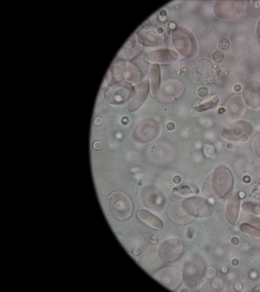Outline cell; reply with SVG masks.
Here are the masks:
<instances>
[{"label":"cell","instance_id":"cell-5","mask_svg":"<svg viewBox=\"0 0 260 292\" xmlns=\"http://www.w3.org/2000/svg\"><path fill=\"white\" fill-rule=\"evenodd\" d=\"M253 128L249 122L245 121H238L232 122L230 124L225 126L221 131L222 137L226 139L232 141H239L242 140L245 142L249 139V136L252 132Z\"/></svg>","mask_w":260,"mask_h":292},{"label":"cell","instance_id":"cell-14","mask_svg":"<svg viewBox=\"0 0 260 292\" xmlns=\"http://www.w3.org/2000/svg\"><path fill=\"white\" fill-rule=\"evenodd\" d=\"M137 215L139 219H141L143 222L146 223L153 228L157 230H162L163 228V223L160 220L158 217H156L154 215L146 209H139L137 212Z\"/></svg>","mask_w":260,"mask_h":292},{"label":"cell","instance_id":"cell-27","mask_svg":"<svg viewBox=\"0 0 260 292\" xmlns=\"http://www.w3.org/2000/svg\"><path fill=\"white\" fill-rule=\"evenodd\" d=\"M235 89H236V91H240V89H241V87H238V86H236V87H235Z\"/></svg>","mask_w":260,"mask_h":292},{"label":"cell","instance_id":"cell-24","mask_svg":"<svg viewBox=\"0 0 260 292\" xmlns=\"http://www.w3.org/2000/svg\"><path fill=\"white\" fill-rule=\"evenodd\" d=\"M257 38H258V40H259L260 42V21L259 22H258V24H257Z\"/></svg>","mask_w":260,"mask_h":292},{"label":"cell","instance_id":"cell-21","mask_svg":"<svg viewBox=\"0 0 260 292\" xmlns=\"http://www.w3.org/2000/svg\"><path fill=\"white\" fill-rule=\"evenodd\" d=\"M213 58H214L215 61H216V62H222L223 59H224V56H223V54H222V52L217 51V52H215V54H214Z\"/></svg>","mask_w":260,"mask_h":292},{"label":"cell","instance_id":"cell-9","mask_svg":"<svg viewBox=\"0 0 260 292\" xmlns=\"http://www.w3.org/2000/svg\"><path fill=\"white\" fill-rule=\"evenodd\" d=\"M148 87H149V82L147 80H145L134 87L129 99V112L132 113V112L136 111L141 106L143 101L146 100V96L148 94Z\"/></svg>","mask_w":260,"mask_h":292},{"label":"cell","instance_id":"cell-1","mask_svg":"<svg viewBox=\"0 0 260 292\" xmlns=\"http://www.w3.org/2000/svg\"><path fill=\"white\" fill-rule=\"evenodd\" d=\"M233 185L234 177L229 168L219 167L205 179L202 192L208 198H222L230 193Z\"/></svg>","mask_w":260,"mask_h":292},{"label":"cell","instance_id":"cell-2","mask_svg":"<svg viewBox=\"0 0 260 292\" xmlns=\"http://www.w3.org/2000/svg\"><path fill=\"white\" fill-rule=\"evenodd\" d=\"M108 213L117 219L127 218L132 213V202L128 196L122 192H114L107 199Z\"/></svg>","mask_w":260,"mask_h":292},{"label":"cell","instance_id":"cell-13","mask_svg":"<svg viewBox=\"0 0 260 292\" xmlns=\"http://www.w3.org/2000/svg\"><path fill=\"white\" fill-rule=\"evenodd\" d=\"M138 38L141 44L146 46L159 45L163 42V35H159L157 33H153V32L144 31V30H140L138 33Z\"/></svg>","mask_w":260,"mask_h":292},{"label":"cell","instance_id":"cell-17","mask_svg":"<svg viewBox=\"0 0 260 292\" xmlns=\"http://www.w3.org/2000/svg\"><path fill=\"white\" fill-rule=\"evenodd\" d=\"M240 230L242 231V233H245L247 235L255 238L257 240H260V229H257L255 226L244 223L240 226Z\"/></svg>","mask_w":260,"mask_h":292},{"label":"cell","instance_id":"cell-3","mask_svg":"<svg viewBox=\"0 0 260 292\" xmlns=\"http://www.w3.org/2000/svg\"><path fill=\"white\" fill-rule=\"evenodd\" d=\"M172 42L177 50L183 56L189 57L194 56L197 51V43L191 32L184 28H177L172 34Z\"/></svg>","mask_w":260,"mask_h":292},{"label":"cell","instance_id":"cell-12","mask_svg":"<svg viewBox=\"0 0 260 292\" xmlns=\"http://www.w3.org/2000/svg\"><path fill=\"white\" fill-rule=\"evenodd\" d=\"M178 58L177 53L170 49H159L150 52L146 56V59L153 63H172Z\"/></svg>","mask_w":260,"mask_h":292},{"label":"cell","instance_id":"cell-15","mask_svg":"<svg viewBox=\"0 0 260 292\" xmlns=\"http://www.w3.org/2000/svg\"><path fill=\"white\" fill-rule=\"evenodd\" d=\"M149 83L151 86V93L153 96H155L160 88L161 83V69L159 64L154 63L151 67L150 70Z\"/></svg>","mask_w":260,"mask_h":292},{"label":"cell","instance_id":"cell-26","mask_svg":"<svg viewBox=\"0 0 260 292\" xmlns=\"http://www.w3.org/2000/svg\"><path fill=\"white\" fill-rule=\"evenodd\" d=\"M180 178L179 177H177V179H176V178H174V182H177V183H178V182H180Z\"/></svg>","mask_w":260,"mask_h":292},{"label":"cell","instance_id":"cell-6","mask_svg":"<svg viewBox=\"0 0 260 292\" xmlns=\"http://www.w3.org/2000/svg\"><path fill=\"white\" fill-rule=\"evenodd\" d=\"M132 92V84L128 82L116 83L108 89L105 93V98L111 104H121L130 97Z\"/></svg>","mask_w":260,"mask_h":292},{"label":"cell","instance_id":"cell-10","mask_svg":"<svg viewBox=\"0 0 260 292\" xmlns=\"http://www.w3.org/2000/svg\"><path fill=\"white\" fill-rule=\"evenodd\" d=\"M240 208V196L238 192L229 193L225 202V217L231 225H236Z\"/></svg>","mask_w":260,"mask_h":292},{"label":"cell","instance_id":"cell-7","mask_svg":"<svg viewBox=\"0 0 260 292\" xmlns=\"http://www.w3.org/2000/svg\"><path fill=\"white\" fill-rule=\"evenodd\" d=\"M243 7L242 1H217L215 2L214 10L217 17L222 20H231L240 14Z\"/></svg>","mask_w":260,"mask_h":292},{"label":"cell","instance_id":"cell-4","mask_svg":"<svg viewBox=\"0 0 260 292\" xmlns=\"http://www.w3.org/2000/svg\"><path fill=\"white\" fill-rule=\"evenodd\" d=\"M185 213L191 217H206L214 213V207L206 199L195 197L181 201Z\"/></svg>","mask_w":260,"mask_h":292},{"label":"cell","instance_id":"cell-11","mask_svg":"<svg viewBox=\"0 0 260 292\" xmlns=\"http://www.w3.org/2000/svg\"><path fill=\"white\" fill-rule=\"evenodd\" d=\"M243 100L250 108L260 107V83L256 80L250 81L245 85L243 92Z\"/></svg>","mask_w":260,"mask_h":292},{"label":"cell","instance_id":"cell-8","mask_svg":"<svg viewBox=\"0 0 260 292\" xmlns=\"http://www.w3.org/2000/svg\"><path fill=\"white\" fill-rule=\"evenodd\" d=\"M184 250V246L180 240H171L163 244L160 249V258L163 261H173L180 256Z\"/></svg>","mask_w":260,"mask_h":292},{"label":"cell","instance_id":"cell-18","mask_svg":"<svg viewBox=\"0 0 260 292\" xmlns=\"http://www.w3.org/2000/svg\"><path fill=\"white\" fill-rule=\"evenodd\" d=\"M243 211L247 213L248 215L253 216H260V205L254 204L250 202H243L242 205Z\"/></svg>","mask_w":260,"mask_h":292},{"label":"cell","instance_id":"cell-25","mask_svg":"<svg viewBox=\"0 0 260 292\" xmlns=\"http://www.w3.org/2000/svg\"><path fill=\"white\" fill-rule=\"evenodd\" d=\"M167 128L168 129H173L175 128V126H174V123L172 122H170V123H168V126H167Z\"/></svg>","mask_w":260,"mask_h":292},{"label":"cell","instance_id":"cell-16","mask_svg":"<svg viewBox=\"0 0 260 292\" xmlns=\"http://www.w3.org/2000/svg\"><path fill=\"white\" fill-rule=\"evenodd\" d=\"M220 102V99L216 95H212L205 98L198 105H194L193 108L198 112L206 111L208 109L215 108Z\"/></svg>","mask_w":260,"mask_h":292},{"label":"cell","instance_id":"cell-19","mask_svg":"<svg viewBox=\"0 0 260 292\" xmlns=\"http://www.w3.org/2000/svg\"><path fill=\"white\" fill-rule=\"evenodd\" d=\"M252 149H253L255 154L260 158V135H258L254 139L253 143H252Z\"/></svg>","mask_w":260,"mask_h":292},{"label":"cell","instance_id":"cell-20","mask_svg":"<svg viewBox=\"0 0 260 292\" xmlns=\"http://www.w3.org/2000/svg\"><path fill=\"white\" fill-rule=\"evenodd\" d=\"M191 188L188 187H182V188H177V189H174L173 194H181L183 195H189L191 194Z\"/></svg>","mask_w":260,"mask_h":292},{"label":"cell","instance_id":"cell-23","mask_svg":"<svg viewBox=\"0 0 260 292\" xmlns=\"http://www.w3.org/2000/svg\"><path fill=\"white\" fill-rule=\"evenodd\" d=\"M231 242H232L233 245H235V246H237L238 244H239V240L236 238V237H234L232 240H231Z\"/></svg>","mask_w":260,"mask_h":292},{"label":"cell","instance_id":"cell-22","mask_svg":"<svg viewBox=\"0 0 260 292\" xmlns=\"http://www.w3.org/2000/svg\"><path fill=\"white\" fill-rule=\"evenodd\" d=\"M249 223L251 226L260 228V216L259 217H254V218L250 219Z\"/></svg>","mask_w":260,"mask_h":292}]
</instances>
